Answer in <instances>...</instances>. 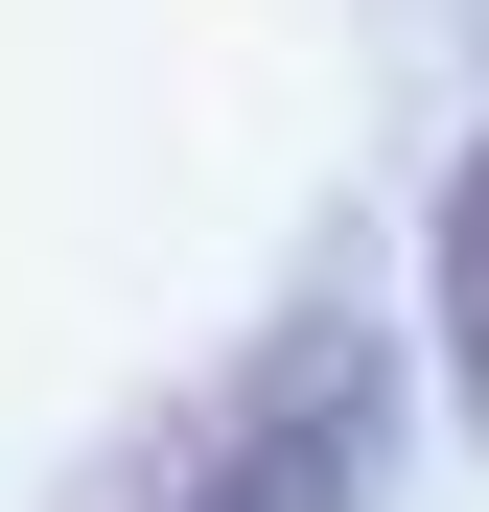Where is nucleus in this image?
Masks as SVG:
<instances>
[{"instance_id": "1", "label": "nucleus", "mask_w": 489, "mask_h": 512, "mask_svg": "<svg viewBox=\"0 0 489 512\" xmlns=\"http://www.w3.org/2000/svg\"><path fill=\"white\" fill-rule=\"evenodd\" d=\"M373 466H396V350H373V303H303L280 350L187 419V466L140 512H373Z\"/></svg>"}, {"instance_id": "2", "label": "nucleus", "mask_w": 489, "mask_h": 512, "mask_svg": "<svg viewBox=\"0 0 489 512\" xmlns=\"http://www.w3.org/2000/svg\"><path fill=\"white\" fill-rule=\"evenodd\" d=\"M443 396L489 419V140H466V187H443Z\"/></svg>"}]
</instances>
